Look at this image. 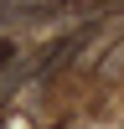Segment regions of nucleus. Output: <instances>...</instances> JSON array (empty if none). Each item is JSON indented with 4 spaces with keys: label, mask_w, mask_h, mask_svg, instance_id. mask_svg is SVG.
I'll list each match as a JSON object with an SVG mask.
<instances>
[{
    "label": "nucleus",
    "mask_w": 124,
    "mask_h": 129,
    "mask_svg": "<svg viewBox=\"0 0 124 129\" xmlns=\"http://www.w3.org/2000/svg\"><path fill=\"white\" fill-rule=\"evenodd\" d=\"M5 57H10V47H0V62H5Z\"/></svg>",
    "instance_id": "f257e3e1"
}]
</instances>
